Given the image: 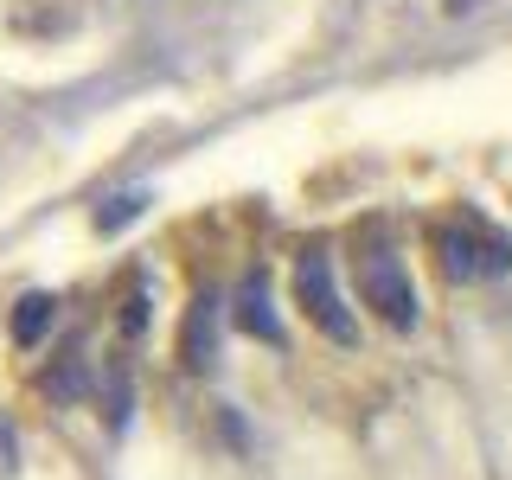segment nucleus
Here are the masks:
<instances>
[{
  "label": "nucleus",
  "instance_id": "nucleus-1",
  "mask_svg": "<svg viewBox=\"0 0 512 480\" xmlns=\"http://www.w3.org/2000/svg\"><path fill=\"white\" fill-rule=\"evenodd\" d=\"M295 301H301V314H308L333 346H352V340H359V320H352V308L340 301V282H333L327 250H308L295 263Z\"/></svg>",
  "mask_w": 512,
  "mask_h": 480
},
{
  "label": "nucleus",
  "instance_id": "nucleus-2",
  "mask_svg": "<svg viewBox=\"0 0 512 480\" xmlns=\"http://www.w3.org/2000/svg\"><path fill=\"white\" fill-rule=\"evenodd\" d=\"M359 295H365V308H372L384 327H397V333L416 327V288H410V269H404L397 250L378 244V250L359 256Z\"/></svg>",
  "mask_w": 512,
  "mask_h": 480
},
{
  "label": "nucleus",
  "instance_id": "nucleus-3",
  "mask_svg": "<svg viewBox=\"0 0 512 480\" xmlns=\"http://www.w3.org/2000/svg\"><path fill=\"white\" fill-rule=\"evenodd\" d=\"M436 250H442V269L448 276H500L512 263V244L493 231L487 218H468V224H442L436 231Z\"/></svg>",
  "mask_w": 512,
  "mask_h": 480
},
{
  "label": "nucleus",
  "instance_id": "nucleus-4",
  "mask_svg": "<svg viewBox=\"0 0 512 480\" xmlns=\"http://www.w3.org/2000/svg\"><path fill=\"white\" fill-rule=\"evenodd\" d=\"M180 359H186V372H212V359H218V295H212V288H199L192 308H186Z\"/></svg>",
  "mask_w": 512,
  "mask_h": 480
},
{
  "label": "nucleus",
  "instance_id": "nucleus-5",
  "mask_svg": "<svg viewBox=\"0 0 512 480\" xmlns=\"http://www.w3.org/2000/svg\"><path fill=\"white\" fill-rule=\"evenodd\" d=\"M237 327H244L250 333V340H269V346H276L282 340V314H276V288H269V276H263V269H250V276L244 282H237Z\"/></svg>",
  "mask_w": 512,
  "mask_h": 480
},
{
  "label": "nucleus",
  "instance_id": "nucleus-6",
  "mask_svg": "<svg viewBox=\"0 0 512 480\" xmlns=\"http://www.w3.org/2000/svg\"><path fill=\"white\" fill-rule=\"evenodd\" d=\"M45 327H52V295H26L13 308V346H39Z\"/></svg>",
  "mask_w": 512,
  "mask_h": 480
},
{
  "label": "nucleus",
  "instance_id": "nucleus-7",
  "mask_svg": "<svg viewBox=\"0 0 512 480\" xmlns=\"http://www.w3.org/2000/svg\"><path fill=\"white\" fill-rule=\"evenodd\" d=\"M135 212H141V199H116V205H109V212L96 218V224H103V231H116V224H128Z\"/></svg>",
  "mask_w": 512,
  "mask_h": 480
}]
</instances>
